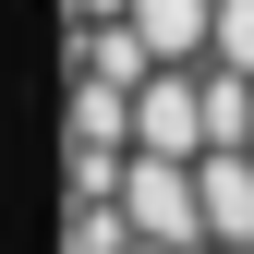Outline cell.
I'll list each match as a JSON object with an SVG mask.
<instances>
[{"label": "cell", "mask_w": 254, "mask_h": 254, "mask_svg": "<svg viewBox=\"0 0 254 254\" xmlns=\"http://www.w3.org/2000/svg\"><path fill=\"white\" fill-rule=\"evenodd\" d=\"M121 218H133V242L206 254V182H194V157H145V145H133V170H121Z\"/></svg>", "instance_id": "1"}, {"label": "cell", "mask_w": 254, "mask_h": 254, "mask_svg": "<svg viewBox=\"0 0 254 254\" xmlns=\"http://www.w3.org/2000/svg\"><path fill=\"white\" fill-rule=\"evenodd\" d=\"M133 145L145 157H206L218 121H206V61H157L133 85Z\"/></svg>", "instance_id": "2"}, {"label": "cell", "mask_w": 254, "mask_h": 254, "mask_svg": "<svg viewBox=\"0 0 254 254\" xmlns=\"http://www.w3.org/2000/svg\"><path fill=\"white\" fill-rule=\"evenodd\" d=\"M194 182H206V254L218 242H254V145H206Z\"/></svg>", "instance_id": "3"}, {"label": "cell", "mask_w": 254, "mask_h": 254, "mask_svg": "<svg viewBox=\"0 0 254 254\" xmlns=\"http://www.w3.org/2000/svg\"><path fill=\"white\" fill-rule=\"evenodd\" d=\"M121 12H133V37L157 61H206L218 49V0H121Z\"/></svg>", "instance_id": "4"}, {"label": "cell", "mask_w": 254, "mask_h": 254, "mask_svg": "<svg viewBox=\"0 0 254 254\" xmlns=\"http://www.w3.org/2000/svg\"><path fill=\"white\" fill-rule=\"evenodd\" d=\"M206 61H230V73H254V0H218V49Z\"/></svg>", "instance_id": "5"}, {"label": "cell", "mask_w": 254, "mask_h": 254, "mask_svg": "<svg viewBox=\"0 0 254 254\" xmlns=\"http://www.w3.org/2000/svg\"><path fill=\"white\" fill-rule=\"evenodd\" d=\"M133 254H182V242H133Z\"/></svg>", "instance_id": "6"}, {"label": "cell", "mask_w": 254, "mask_h": 254, "mask_svg": "<svg viewBox=\"0 0 254 254\" xmlns=\"http://www.w3.org/2000/svg\"><path fill=\"white\" fill-rule=\"evenodd\" d=\"M218 254H254V242H218Z\"/></svg>", "instance_id": "7"}]
</instances>
